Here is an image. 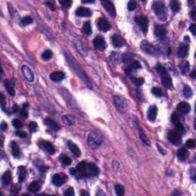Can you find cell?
Wrapping results in <instances>:
<instances>
[{
    "mask_svg": "<svg viewBox=\"0 0 196 196\" xmlns=\"http://www.w3.org/2000/svg\"><path fill=\"white\" fill-rule=\"evenodd\" d=\"M77 175L80 177L97 176L99 175V169L93 163H87L86 162H80L76 167Z\"/></svg>",
    "mask_w": 196,
    "mask_h": 196,
    "instance_id": "obj_1",
    "label": "cell"
},
{
    "mask_svg": "<svg viewBox=\"0 0 196 196\" xmlns=\"http://www.w3.org/2000/svg\"><path fill=\"white\" fill-rule=\"evenodd\" d=\"M156 68L157 72L159 73V74L161 77L162 84L167 88L171 89L172 87V81L171 77L169 76L166 69L160 64H157Z\"/></svg>",
    "mask_w": 196,
    "mask_h": 196,
    "instance_id": "obj_2",
    "label": "cell"
},
{
    "mask_svg": "<svg viewBox=\"0 0 196 196\" xmlns=\"http://www.w3.org/2000/svg\"><path fill=\"white\" fill-rule=\"evenodd\" d=\"M152 9L156 13V15L159 17L162 21L167 19V10L165 5V3L162 1H158V2H154L152 3Z\"/></svg>",
    "mask_w": 196,
    "mask_h": 196,
    "instance_id": "obj_3",
    "label": "cell"
},
{
    "mask_svg": "<svg viewBox=\"0 0 196 196\" xmlns=\"http://www.w3.org/2000/svg\"><path fill=\"white\" fill-rule=\"evenodd\" d=\"M66 58H67V60H68V62L69 65L71 67V68L73 69V70H74L75 73H76L77 74V75H78L81 79H82V81H83L84 82H85L86 84H87L88 87H91V83H90V81H89L88 79L87 78V76L85 75V74H84V72H83V71L80 68V67L77 65V64L75 62V61L71 58V57L69 56L68 54H66Z\"/></svg>",
    "mask_w": 196,
    "mask_h": 196,
    "instance_id": "obj_4",
    "label": "cell"
},
{
    "mask_svg": "<svg viewBox=\"0 0 196 196\" xmlns=\"http://www.w3.org/2000/svg\"><path fill=\"white\" fill-rule=\"evenodd\" d=\"M102 142H103V139L101 135H99L96 132H90L87 137V143L91 148L97 149L102 144Z\"/></svg>",
    "mask_w": 196,
    "mask_h": 196,
    "instance_id": "obj_5",
    "label": "cell"
},
{
    "mask_svg": "<svg viewBox=\"0 0 196 196\" xmlns=\"http://www.w3.org/2000/svg\"><path fill=\"white\" fill-rule=\"evenodd\" d=\"M140 48L142 51L147 54H151V55H157L159 54V50L151 44L150 42H146V41H143L140 44Z\"/></svg>",
    "mask_w": 196,
    "mask_h": 196,
    "instance_id": "obj_6",
    "label": "cell"
},
{
    "mask_svg": "<svg viewBox=\"0 0 196 196\" xmlns=\"http://www.w3.org/2000/svg\"><path fill=\"white\" fill-rule=\"evenodd\" d=\"M113 102H114L115 107L117 108L119 111L122 112V113L126 112L128 109V104L123 98L120 97V96H116L113 99Z\"/></svg>",
    "mask_w": 196,
    "mask_h": 196,
    "instance_id": "obj_7",
    "label": "cell"
},
{
    "mask_svg": "<svg viewBox=\"0 0 196 196\" xmlns=\"http://www.w3.org/2000/svg\"><path fill=\"white\" fill-rule=\"evenodd\" d=\"M135 21L137 23L138 25L141 28V29L144 33L148 32L149 28V20L144 15H138L135 18Z\"/></svg>",
    "mask_w": 196,
    "mask_h": 196,
    "instance_id": "obj_8",
    "label": "cell"
},
{
    "mask_svg": "<svg viewBox=\"0 0 196 196\" xmlns=\"http://www.w3.org/2000/svg\"><path fill=\"white\" fill-rule=\"evenodd\" d=\"M168 140L172 144L179 145L181 142V134L177 132L176 130L170 131L168 134Z\"/></svg>",
    "mask_w": 196,
    "mask_h": 196,
    "instance_id": "obj_9",
    "label": "cell"
},
{
    "mask_svg": "<svg viewBox=\"0 0 196 196\" xmlns=\"http://www.w3.org/2000/svg\"><path fill=\"white\" fill-rule=\"evenodd\" d=\"M93 45L100 52H103L106 48V42L101 36H97L93 40Z\"/></svg>",
    "mask_w": 196,
    "mask_h": 196,
    "instance_id": "obj_10",
    "label": "cell"
},
{
    "mask_svg": "<svg viewBox=\"0 0 196 196\" xmlns=\"http://www.w3.org/2000/svg\"><path fill=\"white\" fill-rule=\"evenodd\" d=\"M22 72L23 74V75L25 77V79L27 80L28 82H32L34 81V74L32 71V70L26 65H23L22 67Z\"/></svg>",
    "mask_w": 196,
    "mask_h": 196,
    "instance_id": "obj_11",
    "label": "cell"
},
{
    "mask_svg": "<svg viewBox=\"0 0 196 196\" xmlns=\"http://www.w3.org/2000/svg\"><path fill=\"white\" fill-rule=\"evenodd\" d=\"M189 44L188 43H183L181 44L177 51V54L179 58H186L189 54Z\"/></svg>",
    "mask_w": 196,
    "mask_h": 196,
    "instance_id": "obj_12",
    "label": "cell"
},
{
    "mask_svg": "<svg viewBox=\"0 0 196 196\" xmlns=\"http://www.w3.org/2000/svg\"><path fill=\"white\" fill-rule=\"evenodd\" d=\"M97 27L101 32H107L110 28V24L105 18H101L97 23Z\"/></svg>",
    "mask_w": 196,
    "mask_h": 196,
    "instance_id": "obj_13",
    "label": "cell"
},
{
    "mask_svg": "<svg viewBox=\"0 0 196 196\" xmlns=\"http://www.w3.org/2000/svg\"><path fill=\"white\" fill-rule=\"evenodd\" d=\"M177 110L181 114H187L191 110V106L186 102H180L177 106Z\"/></svg>",
    "mask_w": 196,
    "mask_h": 196,
    "instance_id": "obj_14",
    "label": "cell"
},
{
    "mask_svg": "<svg viewBox=\"0 0 196 196\" xmlns=\"http://www.w3.org/2000/svg\"><path fill=\"white\" fill-rule=\"evenodd\" d=\"M101 4L103 5V7L105 9L110 15L112 16H115L116 15V10H115V7L112 3H110L109 1H101Z\"/></svg>",
    "mask_w": 196,
    "mask_h": 196,
    "instance_id": "obj_15",
    "label": "cell"
},
{
    "mask_svg": "<svg viewBox=\"0 0 196 196\" xmlns=\"http://www.w3.org/2000/svg\"><path fill=\"white\" fill-rule=\"evenodd\" d=\"M66 182V178L59 174H55L52 177V183L56 186H61Z\"/></svg>",
    "mask_w": 196,
    "mask_h": 196,
    "instance_id": "obj_16",
    "label": "cell"
},
{
    "mask_svg": "<svg viewBox=\"0 0 196 196\" xmlns=\"http://www.w3.org/2000/svg\"><path fill=\"white\" fill-rule=\"evenodd\" d=\"M111 42L112 44L115 48H120L124 44V40L122 39V38L119 34H113L111 37Z\"/></svg>",
    "mask_w": 196,
    "mask_h": 196,
    "instance_id": "obj_17",
    "label": "cell"
},
{
    "mask_svg": "<svg viewBox=\"0 0 196 196\" xmlns=\"http://www.w3.org/2000/svg\"><path fill=\"white\" fill-rule=\"evenodd\" d=\"M155 34L158 38H163L165 35L166 34V28L160 24H156L155 26Z\"/></svg>",
    "mask_w": 196,
    "mask_h": 196,
    "instance_id": "obj_18",
    "label": "cell"
},
{
    "mask_svg": "<svg viewBox=\"0 0 196 196\" xmlns=\"http://www.w3.org/2000/svg\"><path fill=\"white\" fill-rule=\"evenodd\" d=\"M41 146H42V147L43 148V149H44V150H46L47 152H48L49 154L51 155H53L55 152V149H54V146L52 145V143H51V142H48V141H44V140H43V141H42L41 142Z\"/></svg>",
    "mask_w": 196,
    "mask_h": 196,
    "instance_id": "obj_19",
    "label": "cell"
},
{
    "mask_svg": "<svg viewBox=\"0 0 196 196\" xmlns=\"http://www.w3.org/2000/svg\"><path fill=\"white\" fill-rule=\"evenodd\" d=\"M64 77H65V74L62 71H55V72H53L52 74H51V75H50L51 80L53 81H55V82L61 81L62 80H64Z\"/></svg>",
    "mask_w": 196,
    "mask_h": 196,
    "instance_id": "obj_20",
    "label": "cell"
},
{
    "mask_svg": "<svg viewBox=\"0 0 196 196\" xmlns=\"http://www.w3.org/2000/svg\"><path fill=\"white\" fill-rule=\"evenodd\" d=\"M157 113H158V109L156 107L152 106L149 108L148 112H147V117L150 121H154L156 119Z\"/></svg>",
    "mask_w": 196,
    "mask_h": 196,
    "instance_id": "obj_21",
    "label": "cell"
},
{
    "mask_svg": "<svg viewBox=\"0 0 196 196\" xmlns=\"http://www.w3.org/2000/svg\"><path fill=\"white\" fill-rule=\"evenodd\" d=\"M76 15L81 17H90L91 15V12L87 8L80 7L77 9Z\"/></svg>",
    "mask_w": 196,
    "mask_h": 196,
    "instance_id": "obj_22",
    "label": "cell"
},
{
    "mask_svg": "<svg viewBox=\"0 0 196 196\" xmlns=\"http://www.w3.org/2000/svg\"><path fill=\"white\" fill-rule=\"evenodd\" d=\"M68 146L69 149H70V150L71 151V152H72L75 156H81V150H80L78 146H77L75 143H74V142H72L71 141H68Z\"/></svg>",
    "mask_w": 196,
    "mask_h": 196,
    "instance_id": "obj_23",
    "label": "cell"
},
{
    "mask_svg": "<svg viewBox=\"0 0 196 196\" xmlns=\"http://www.w3.org/2000/svg\"><path fill=\"white\" fill-rule=\"evenodd\" d=\"M44 122H45V124H46L49 128H51L52 130H54V131H58V130H59L61 129L60 126H59L55 121H54L52 119H51V118H46L45 120H44Z\"/></svg>",
    "mask_w": 196,
    "mask_h": 196,
    "instance_id": "obj_24",
    "label": "cell"
},
{
    "mask_svg": "<svg viewBox=\"0 0 196 196\" xmlns=\"http://www.w3.org/2000/svg\"><path fill=\"white\" fill-rule=\"evenodd\" d=\"M26 168L24 166H19L18 168V175H19V182H23L26 179Z\"/></svg>",
    "mask_w": 196,
    "mask_h": 196,
    "instance_id": "obj_25",
    "label": "cell"
},
{
    "mask_svg": "<svg viewBox=\"0 0 196 196\" xmlns=\"http://www.w3.org/2000/svg\"><path fill=\"white\" fill-rule=\"evenodd\" d=\"M11 149H12V154L15 158H19L21 156V152H20L19 145L15 142L12 141L11 142Z\"/></svg>",
    "mask_w": 196,
    "mask_h": 196,
    "instance_id": "obj_26",
    "label": "cell"
},
{
    "mask_svg": "<svg viewBox=\"0 0 196 196\" xmlns=\"http://www.w3.org/2000/svg\"><path fill=\"white\" fill-rule=\"evenodd\" d=\"M189 156V152L185 149L181 148L177 152V157L180 161H185Z\"/></svg>",
    "mask_w": 196,
    "mask_h": 196,
    "instance_id": "obj_27",
    "label": "cell"
},
{
    "mask_svg": "<svg viewBox=\"0 0 196 196\" xmlns=\"http://www.w3.org/2000/svg\"><path fill=\"white\" fill-rule=\"evenodd\" d=\"M40 189H41V185H40L38 181H32L28 187V190L31 191V192H33V193H35L37 191H38Z\"/></svg>",
    "mask_w": 196,
    "mask_h": 196,
    "instance_id": "obj_28",
    "label": "cell"
},
{
    "mask_svg": "<svg viewBox=\"0 0 196 196\" xmlns=\"http://www.w3.org/2000/svg\"><path fill=\"white\" fill-rule=\"evenodd\" d=\"M141 68H142V66H141V64H140V62L137 61H135L130 64V66L128 67L126 71V73L129 74H131L132 71Z\"/></svg>",
    "mask_w": 196,
    "mask_h": 196,
    "instance_id": "obj_29",
    "label": "cell"
},
{
    "mask_svg": "<svg viewBox=\"0 0 196 196\" xmlns=\"http://www.w3.org/2000/svg\"><path fill=\"white\" fill-rule=\"evenodd\" d=\"M2 181L4 185H9L10 182L12 181V175L11 172L9 171H5L2 178Z\"/></svg>",
    "mask_w": 196,
    "mask_h": 196,
    "instance_id": "obj_30",
    "label": "cell"
},
{
    "mask_svg": "<svg viewBox=\"0 0 196 196\" xmlns=\"http://www.w3.org/2000/svg\"><path fill=\"white\" fill-rule=\"evenodd\" d=\"M5 88L7 89L8 92L11 96L15 95V89L13 87V83H12V81H5Z\"/></svg>",
    "mask_w": 196,
    "mask_h": 196,
    "instance_id": "obj_31",
    "label": "cell"
},
{
    "mask_svg": "<svg viewBox=\"0 0 196 196\" xmlns=\"http://www.w3.org/2000/svg\"><path fill=\"white\" fill-rule=\"evenodd\" d=\"M59 160H60V162L64 165V166H68V165H70L71 163V159L68 156H66V155L61 154L59 156Z\"/></svg>",
    "mask_w": 196,
    "mask_h": 196,
    "instance_id": "obj_32",
    "label": "cell"
},
{
    "mask_svg": "<svg viewBox=\"0 0 196 196\" xmlns=\"http://www.w3.org/2000/svg\"><path fill=\"white\" fill-rule=\"evenodd\" d=\"M183 94L184 96L186 98L189 99L191 98L193 95V92H192V90L191 88L188 85H185L183 87Z\"/></svg>",
    "mask_w": 196,
    "mask_h": 196,
    "instance_id": "obj_33",
    "label": "cell"
},
{
    "mask_svg": "<svg viewBox=\"0 0 196 196\" xmlns=\"http://www.w3.org/2000/svg\"><path fill=\"white\" fill-rule=\"evenodd\" d=\"M83 31L84 34L87 35H91L92 34V28H91V24L90 22H84L83 26Z\"/></svg>",
    "mask_w": 196,
    "mask_h": 196,
    "instance_id": "obj_34",
    "label": "cell"
},
{
    "mask_svg": "<svg viewBox=\"0 0 196 196\" xmlns=\"http://www.w3.org/2000/svg\"><path fill=\"white\" fill-rule=\"evenodd\" d=\"M189 68H190V65H189V63L187 61H181V64H180V69H181V72L183 74L188 72L189 70Z\"/></svg>",
    "mask_w": 196,
    "mask_h": 196,
    "instance_id": "obj_35",
    "label": "cell"
},
{
    "mask_svg": "<svg viewBox=\"0 0 196 196\" xmlns=\"http://www.w3.org/2000/svg\"><path fill=\"white\" fill-rule=\"evenodd\" d=\"M170 7L175 13H176L180 10V3L177 1H172L170 3Z\"/></svg>",
    "mask_w": 196,
    "mask_h": 196,
    "instance_id": "obj_36",
    "label": "cell"
},
{
    "mask_svg": "<svg viewBox=\"0 0 196 196\" xmlns=\"http://www.w3.org/2000/svg\"><path fill=\"white\" fill-rule=\"evenodd\" d=\"M139 132H140V139H141V140H142V142H143V143H145L146 145H147V146H150V141H149V139L147 138V136H146V134H145V132H143V130H142V129H140Z\"/></svg>",
    "mask_w": 196,
    "mask_h": 196,
    "instance_id": "obj_37",
    "label": "cell"
},
{
    "mask_svg": "<svg viewBox=\"0 0 196 196\" xmlns=\"http://www.w3.org/2000/svg\"><path fill=\"white\" fill-rule=\"evenodd\" d=\"M114 189H115L116 194L118 196H121L124 194V188L120 185H116L114 186Z\"/></svg>",
    "mask_w": 196,
    "mask_h": 196,
    "instance_id": "obj_38",
    "label": "cell"
},
{
    "mask_svg": "<svg viewBox=\"0 0 196 196\" xmlns=\"http://www.w3.org/2000/svg\"><path fill=\"white\" fill-rule=\"evenodd\" d=\"M52 55H53V54H52V51H50V50H47V51L43 52V54H42V58L44 59V60H45V61H48V60H49V59L52 58Z\"/></svg>",
    "mask_w": 196,
    "mask_h": 196,
    "instance_id": "obj_39",
    "label": "cell"
},
{
    "mask_svg": "<svg viewBox=\"0 0 196 196\" xmlns=\"http://www.w3.org/2000/svg\"><path fill=\"white\" fill-rule=\"evenodd\" d=\"M175 130H176L178 132H179L180 134L185 132V128H184L183 125L180 122V121L176 122V123H175Z\"/></svg>",
    "mask_w": 196,
    "mask_h": 196,
    "instance_id": "obj_40",
    "label": "cell"
},
{
    "mask_svg": "<svg viewBox=\"0 0 196 196\" xmlns=\"http://www.w3.org/2000/svg\"><path fill=\"white\" fill-rule=\"evenodd\" d=\"M32 22V18L31 16H25L21 21V24L22 25H28V24H31Z\"/></svg>",
    "mask_w": 196,
    "mask_h": 196,
    "instance_id": "obj_41",
    "label": "cell"
},
{
    "mask_svg": "<svg viewBox=\"0 0 196 196\" xmlns=\"http://www.w3.org/2000/svg\"><path fill=\"white\" fill-rule=\"evenodd\" d=\"M59 3L62 5V7L64 9H69L72 5V1H69V0H64V1H60Z\"/></svg>",
    "mask_w": 196,
    "mask_h": 196,
    "instance_id": "obj_42",
    "label": "cell"
},
{
    "mask_svg": "<svg viewBox=\"0 0 196 196\" xmlns=\"http://www.w3.org/2000/svg\"><path fill=\"white\" fill-rule=\"evenodd\" d=\"M152 92L156 97H162V91L159 87H153L152 89Z\"/></svg>",
    "mask_w": 196,
    "mask_h": 196,
    "instance_id": "obj_43",
    "label": "cell"
},
{
    "mask_svg": "<svg viewBox=\"0 0 196 196\" xmlns=\"http://www.w3.org/2000/svg\"><path fill=\"white\" fill-rule=\"evenodd\" d=\"M29 130L30 131L32 132H35L37 130V129H38V124H37L36 122H34V121H32V122H30L29 123Z\"/></svg>",
    "mask_w": 196,
    "mask_h": 196,
    "instance_id": "obj_44",
    "label": "cell"
},
{
    "mask_svg": "<svg viewBox=\"0 0 196 196\" xmlns=\"http://www.w3.org/2000/svg\"><path fill=\"white\" fill-rule=\"evenodd\" d=\"M132 82L136 86H141L142 83H144V79L142 77H139V78H132Z\"/></svg>",
    "mask_w": 196,
    "mask_h": 196,
    "instance_id": "obj_45",
    "label": "cell"
},
{
    "mask_svg": "<svg viewBox=\"0 0 196 196\" xmlns=\"http://www.w3.org/2000/svg\"><path fill=\"white\" fill-rule=\"evenodd\" d=\"M186 147L189 148V149H193L195 147V141L194 140H189L186 142V144H185Z\"/></svg>",
    "mask_w": 196,
    "mask_h": 196,
    "instance_id": "obj_46",
    "label": "cell"
},
{
    "mask_svg": "<svg viewBox=\"0 0 196 196\" xmlns=\"http://www.w3.org/2000/svg\"><path fill=\"white\" fill-rule=\"evenodd\" d=\"M12 124H13V126L16 129H20L21 127H22V122L19 120H17V119H15V120L12 121Z\"/></svg>",
    "mask_w": 196,
    "mask_h": 196,
    "instance_id": "obj_47",
    "label": "cell"
},
{
    "mask_svg": "<svg viewBox=\"0 0 196 196\" xmlns=\"http://www.w3.org/2000/svg\"><path fill=\"white\" fill-rule=\"evenodd\" d=\"M64 195L66 196H73L74 195V189L72 187H70L68 189H67L66 191L64 192Z\"/></svg>",
    "mask_w": 196,
    "mask_h": 196,
    "instance_id": "obj_48",
    "label": "cell"
},
{
    "mask_svg": "<svg viewBox=\"0 0 196 196\" xmlns=\"http://www.w3.org/2000/svg\"><path fill=\"white\" fill-rule=\"evenodd\" d=\"M128 9L130 10V11H132V10H134L135 9H136V3H135V2H133V1H130V2H129V3H128Z\"/></svg>",
    "mask_w": 196,
    "mask_h": 196,
    "instance_id": "obj_49",
    "label": "cell"
},
{
    "mask_svg": "<svg viewBox=\"0 0 196 196\" xmlns=\"http://www.w3.org/2000/svg\"><path fill=\"white\" fill-rule=\"evenodd\" d=\"M172 121L174 122V123H176V122H179V116L177 115L175 113H173V114L172 115Z\"/></svg>",
    "mask_w": 196,
    "mask_h": 196,
    "instance_id": "obj_50",
    "label": "cell"
},
{
    "mask_svg": "<svg viewBox=\"0 0 196 196\" xmlns=\"http://www.w3.org/2000/svg\"><path fill=\"white\" fill-rule=\"evenodd\" d=\"M20 190V186L19 185H15V186L12 187L11 189V193L12 194H16L17 192H19Z\"/></svg>",
    "mask_w": 196,
    "mask_h": 196,
    "instance_id": "obj_51",
    "label": "cell"
},
{
    "mask_svg": "<svg viewBox=\"0 0 196 196\" xmlns=\"http://www.w3.org/2000/svg\"><path fill=\"white\" fill-rule=\"evenodd\" d=\"M16 135H17L18 136H19V137L21 138H25L26 137V136H27L26 132H24V131H21V130L17 131V132H16Z\"/></svg>",
    "mask_w": 196,
    "mask_h": 196,
    "instance_id": "obj_52",
    "label": "cell"
},
{
    "mask_svg": "<svg viewBox=\"0 0 196 196\" xmlns=\"http://www.w3.org/2000/svg\"><path fill=\"white\" fill-rule=\"evenodd\" d=\"M64 121L65 122V123H66V124H68V125H71V124L73 123V122H72V121L70 120V117H68V116H64Z\"/></svg>",
    "mask_w": 196,
    "mask_h": 196,
    "instance_id": "obj_53",
    "label": "cell"
},
{
    "mask_svg": "<svg viewBox=\"0 0 196 196\" xmlns=\"http://www.w3.org/2000/svg\"><path fill=\"white\" fill-rule=\"evenodd\" d=\"M189 30L191 31V32L192 33V34H193V35H195V24H191V26L189 27Z\"/></svg>",
    "mask_w": 196,
    "mask_h": 196,
    "instance_id": "obj_54",
    "label": "cell"
},
{
    "mask_svg": "<svg viewBox=\"0 0 196 196\" xmlns=\"http://www.w3.org/2000/svg\"><path fill=\"white\" fill-rule=\"evenodd\" d=\"M7 128H8V125L6 124V122H3L2 123H1V130H3V131H5Z\"/></svg>",
    "mask_w": 196,
    "mask_h": 196,
    "instance_id": "obj_55",
    "label": "cell"
},
{
    "mask_svg": "<svg viewBox=\"0 0 196 196\" xmlns=\"http://www.w3.org/2000/svg\"><path fill=\"white\" fill-rule=\"evenodd\" d=\"M1 104H2V108H3V110H5V109H4V106L5 105V97H4L3 94H2V98H1Z\"/></svg>",
    "mask_w": 196,
    "mask_h": 196,
    "instance_id": "obj_56",
    "label": "cell"
},
{
    "mask_svg": "<svg viewBox=\"0 0 196 196\" xmlns=\"http://www.w3.org/2000/svg\"><path fill=\"white\" fill-rule=\"evenodd\" d=\"M21 114H22V116L23 117H25L27 118L28 117V112L27 110H25V109H23V110L21 111Z\"/></svg>",
    "mask_w": 196,
    "mask_h": 196,
    "instance_id": "obj_57",
    "label": "cell"
},
{
    "mask_svg": "<svg viewBox=\"0 0 196 196\" xmlns=\"http://www.w3.org/2000/svg\"><path fill=\"white\" fill-rule=\"evenodd\" d=\"M195 9H194L192 11H191V19H192V20H194V21H195V19H196V16H195Z\"/></svg>",
    "mask_w": 196,
    "mask_h": 196,
    "instance_id": "obj_58",
    "label": "cell"
},
{
    "mask_svg": "<svg viewBox=\"0 0 196 196\" xmlns=\"http://www.w3.org/2000/svg\"><path fill=\"white\" fill-rule=\"evenodd\" d=\"M71 174L73 175H76V169H71Z\"/></svg>",
    "mask_w": 196,
    "mask_h": 196,
    "instance_id": "obj_59",
    "label": "cell"
},
{
    "mask_svg": "<svg viewBox=\"0 0 196 196\" xmlns=\"http://www.w3.org/2000/svg\"><path fill=\"white\" fill-rule=\"evenodd\" d=\"M18 110H19V108H18L17 106L16 105L14 106V108H13V112H14V113H15V112H16Z\"/></svg>",
    "mask_w": 196,
    "mask_h": 196,
    "instance_id": "obj_60",
    "label": "cell"
},
{
    "mask_svg": "<svg viewBox=\"0 0 196 196\" xmlns=\"http://www.w3.org/2000/svg\"><path fill=\"white\" fill-rule=\"evenodd\" d=\"M191 77H193V78L195 77V71H192V73H191Z\"/></svg>",
    "mask_w": 196,
    "mask_h": 196,
    "instance_id": "obj_61",
    "label": "cell"
},
{
    "mask_svg": "<svg viewBox=\"0 0 196 196\" xmlns=\"http://www.w3.org/2000/svg\"><path fill=\"white\" fill-rule=\"evenodd\" d=\"M47 5H48L49 7L51 8V9H52V10H54V8H53V5H52V4H51V3H47Z\"/></svg>",
    "mask_w": 196,
    "mask_h": 196,
    "instance_id": "obj_62",
    "label": "cell"
},
{
    "mask_svg": "<svg viewBox=\"0 0 196 196\" xmlns=\"http://www.w3.org/2000/svg\"><path fill=\"white\" fill-rule=\"evenodd\" d=\"M81 195H89V193H87V192H84V191H82L81 193Z\"/></svg>",
    "mask_w": 196,
    "mask_h": 196,
    "instance_id": "obj_63",
    "label": "cell"
},
{
    "mask_svg": "<svg viewBox=\"0 0 196 196\" xmlns=\"http://www.w3.org/2000/svg\"><path fill=\"white\" fill-rule=\"evenodd\" d=\"M82 3H94L93 1H82Z\"/></svg>",
    "mask_w": 196,
    "mask_h": 196,
    "instance_id": "obj_64",
    "label": "cell"
}]
</instances>
